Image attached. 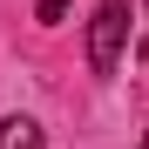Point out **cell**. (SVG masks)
Here are the masks:
<instances>
[{
  "label": "cell",
  "instance_id": "obj_1",
  "mask_svg": "<svg viewBox=\"0 0 149 149\" xmlns=\"http://www.w3.org/2000/svg\"><path fill=\"white\" fill-rule=\"evenodd\" d=\"M129 20H136V0H102L88 20V74H109L122 68V54H129Z\"/></svg>",
  "mask_w": 149,
  "mask_h": 149
},
{
  "label": "cell",
  "instance_id": "obj_4",
  "mask_svg": "<svg viewBox=\"0 0 149 149\" xmlns=\"http://www.w3.org/2000/svg\"><path fill=\"white\" fill-rule=\"evenodd\" d=\"M142 149H149V136H142Z\"/></svg>",
  "mask_w": 149,
  "mask_h": 149
},
{
  "label": "cell",
  "instance_id": "obj_2",
  "mask_svg": "<svg viewBox=\"0 0 149 149\" xmlns=\"http://www.w3.org/2000/svg\"><path fill=\"white\" fill-rule=\"evenodd\" d=\"M0 149H47L34 115H0Z\"/></svg>",
  "mask_w": 149,
  "mask_h": 149
},
{
  "label": "cell",
  "instance_id": "obj_3",
  "mask_svg": "<svg viewBox=\"0 0 149 149\" xmlns=\"http://www.w3.org/2000/svg\"><path fill=\"white\" fill-rule=\"evenodd\" d=\"M41 20L54 27V20H68V0H41Z\"/></svg>",
  "mask_w": 149,
  "mask_h": 149
},
{
  "label": "cell",
  "instance_id": "obj_5",
  "mask_svg": "<svg viewBox=\"0 0 149 149\" xmlns=\"http://www.w3.org/2000/svg\"><path fill=\"white\" fill-rule=\"evenodd\" d=\"M142 7H149V0H142Z\"/></svg>",
  "mask_w": 149,
  "mask_h": 149
}]
</instances>
